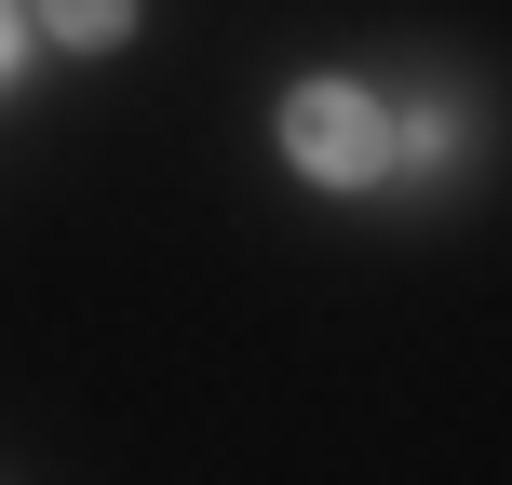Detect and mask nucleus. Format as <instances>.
Wrapping results in <instances>:
<instances>
[{
    "label": "nucleus",
    "mask_w": 512,
    "mask_h": 485,
    "mask_svg": "<svg viewBox=\"0 0 512 485\" xmlns=\"http://www.w3.org/2000/svg\"><path fill=\"white\" fill-rule=\"evenodd\" d=\"M283 162H297V176H378L391 162V122H378V95H364V81H297V95H283Z\"/></svg>",
    "instance_id": "f257e3e1"
},
{
    "label": "nucleus",
    "mask_w": 512,
    "mask_h": 485,
    "mask_svg": "<svg viewBox=\"0 0 512 485\" xmlns=\"http://www.w3.org/2000/svg\"><path fill=\"white\" fill-rule=\"evenodd\" d=\"M41 27H54V41H81V54H108V41L135 27V0H41Z\"/></svg>",
    "instance_id": "f03ea898"
},
{
    "label": "nucleus",
    "mask_w": 512,
    "mask_h": 485,
    "mask_svg": "<svg viewBox=\"0 0 512 485\" xmlns=\"http://www.w3.org/2000/svg\"><path fill=\"white\" fill-rule=\"evenodd\" d=\"M14 54H27V27H14V0H0V81H14Z\"/></svg>",
    "instance_id": "7ed1b4c3"
}]
</instances>
